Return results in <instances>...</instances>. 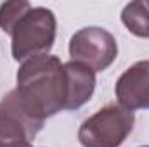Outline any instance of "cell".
I'll return each instance as SVG.
<instances>
[{
	"label": "cell",
	"instance_id": "obj_5",
	"mask_svg": "<svg viewBox=\"0 0 149 147\" xmlns=\"http://www.w3.org/2000/svg\"><path fill=\"white\" fill-rule=\"evenodd\" d=\"M118 104L128 111L149 109V61H137L114 85Z\"/></svg>",
	"mask_w": 149,
	"mask_h": 147
},
{
	"label": "cell",
	"instance_id": "obj_6",
	"mask_svg": "<svg viewBox=\"0 0 149 147\" xmlns=\"http://www.w3.org/2000/svg\"><path fill=\"white\" fill-rule=\"evenodd\" d=\"M68 76V107L66 111H76L87 104L95 90V73L83 64L64 62Z\"/></svg>",
	"mask_w": 149,
	"mask_h": 147
},
{
	"label": "cell",
	"instance_id": "obj_10",
	"mask_svg": "<svg viewBox=\"0 0 149 147\" xmlns=\"http://www.w3.org/2000/svg\"><path fill=\"white\" fill-rule=\"evenodd\" d=\"M141 147H149V146H141Z\"/></svg>",
	"mask_w": 149,
	"mask_h": 147
},
{
	"label": "cell",
	"instance_id": "obj_1",
	"mask_svg": "<svg viewBox=\"0 0 149 147\" xmlns=\"http://www.w3.org/2000/svg\"><path fill=\"white\" fill-rule=\"evenodd\" d=\"M14 90L23 107L38 121L66 111L68 76L64 62L50 54L21 62Z\"/></svg>",
	"mask_w": 149,
	"mask_h": 147
},
{
	"label": "cell",
	"instance_id": "obj_3",
	"mask_svg": "<svg viewBox=\"0 0 149 147\" xmlns=\"http://www.w3.org/2000/svg\"><path fill=\"white\" fill-rule=\"evenodd\" d=\"M134 123V111L108 104L80 125L78 140L83 147H120L132 133Z\"/></svg>",
	"mask_w": 149,
	"mask_h": 147
},
{
	"label": "cell",
	"instance_id": "obj_4",
	"mask_svg": "<svg viewBox=\"0 0 149 147\" xmlns=\"http://www.w3.org/2000/svg\"><path fill=\"white\" fill-rule=\"evenodd\" d=\"M70 57L94 73L106 71L118 57V43L111 33L101 26H87L70 40Z\"/></svg>",
	"mask_w": 149,
	"mask_h": 147
},
{
	"label": "cell",
	"instance_id": "obj_7",
	"mask_svg": "<svg viewBox=\"0 0 149 147\" xmlns=\"http://www.w3.org/2000/svg\"><path fill=\"white\" fill-rule=\"evenodd\" d=\"M121 23L139 38H149V0H135L123 7Z\"/></svg>",
	"mask_w": 149,
	"mask_h": 147
},
{
	"label": "cell",
	"instance_id": "obj_9",
	"mask_svg": "<svg viewBox=\"0 0 149 147\" xmlns=\"http://www.w3.org/2000/svg\"><path fill=\"white\" fill-rule=\"evenodd\" d=\"M0 147H33L28 139L14 132L0 128Z\"/></svg>",
	"mask_w": 149,
	"mask_h": 147
},
{
	"label": "cell",
	"instance_id": "obj_8",
	"mask_svg": "<svg viewBox=\"0 0 149 147\" xmlns=\"http://www.w3.org/2000/svg\"><path fill=\"white\" fill-rule=\"evenodd\" d=\"M31 7L30 2L24 0H16V2H5L0 5V30L3 33H10V30L14 28V24L17 23V19Z\"/></svg>",
	"mask_w": 149,
	"mask_h": 147
},
{
	"label": "cell",
	"instance_id": "obj_2",
	"mask_svg": "<svg viewBox=\"0 0 149 147\" xmlns=\"http://www.w3.org/2000/svg\"><path fill=\"white\" fill-rule=\"evenodd\" d=\"M57 33L56 14L47 7H30L10 30V52L14 61L47 55L54 47Z\"/></svg>",
	"mask_w": 149,
	"mask_h": 147
}]
</instances>
